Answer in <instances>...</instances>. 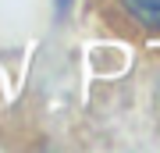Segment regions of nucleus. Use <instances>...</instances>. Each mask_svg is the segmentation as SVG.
Wrapping results in <instances>:
<instances>
[{
    "instance_id": "1",
    "label": "nucleus",
    "mask_w": 160,
    "mask_h": 153,
    "mask_svg": "<svg viewBox=\"0 0 160 153\" xmlns=\"http://www.w3.org/2000/svg\"><path fill=\"white\" fill-rule=\"evenodd\" d=\"M125 7L139 18V22L160 25V0H125Z\"/></svg>"
},
{
    "instance_id": "2",
    "label": "nucleus",
    "mask_w": 160,
    "mask_h": 153,
    "mask_svg": "<svg viewBox=\"0 0 160 153\" xmlns=\"http://www.w3.org/2000/svg\"><path fill=\"white\" fill-rule=\"evenodd\" d=\"M68 4H71V0H57V11L64 14V11H68Z\"/></svg>"
}]
</instances>
